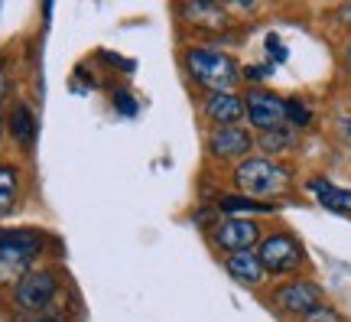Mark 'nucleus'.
Returning a JSON list of instances; mask_svg holds the SVG:
<instances>
[{"mask_svg":"<svg viewBox=\"0 0 351 322\" xmlns=\"http://www.w3.org/2000/svg\"><path fill=\"white\" fill-rule=\"evenodd\" d=\"M186 69H189V75H192L202 88H208L212 95H231L241 78V69L231 56L215 52V49H202V46L186 52Z\"/></svg>","mask_w":351,"mask_h":322,"instance_id":"obj_1","label":"nucleus"},{"mask_svg":"<svg viewBox=\"0 0 351 322\" xmlns=\"http://www.w3.org/2000/svg\"><path fill=\"white\" fill-rule=\"evenodd\" d=\"M289 173L280 170L276 163L270 160H244L234 173V183H238L241 192H247V198H263V196H276L287 189Z\"/></svg>","mask_w":351,"mask_h":322,"instance_id":"obj_2","label":"nucleus"},{"mask_svg":"<svg viewBox=\"0 0 351 322\" xmlns=\"http://www.w3.org/2000/svg\"><path fill=\"white\" fill-rule=\"evenodd\" d=\"M244 111L251 117V124L261 134L280 130L287 124V101L274 95V91H263V88H251V95L244 98Z\"/></svg>","mask_w":351,"mask_h":322,"instance_id":"obj_3","label":"nucleus"},{"mask_svg":"<svg viewBox=\"0 0 351 322\" xmlns=\"http://www.w3.org/2000/svg\"><path fill=\"white\" fill-rule=\"evenodd\" d=\"M257 257H261L267 273H293V271H300V264H302V248L296 244V238L270 235V238H263Z\"/></svg>","mask_w":351,"mask_h":322,"instance_id":"obj_4","label":"nucleus"},{"mask_svg":"<svg viewBox=\"0 0 351 322\" xmlns=\"http://www.w3.org/2000/svg\"><path fill=\"white\" fill-rule=\"evenodd\" d=\"M212 241L215 248L228 251V254H241V251H251L261 241V228L247 218H225L212 228Z\"/></svg>","mask_w":351,"mask_h":322,"instance_id":"obj_5","label":"nucleus"},{"mask_svg":"<svg viewBox=\"0 0 351 322\" xmlns=\"http://www.w3.org/2000/svg\"><path fill=\"white\" fill-rule=\"evenodd\" d=\"M274 303L289 316H306V312H313L322 303V290L313 280H293V284L276 290Z\"/></svg>","mask_w":351,"mask_h":322,"instance_id":"obj_6","label":"nucleus"},{"mask_svg":"<svg viewBox=\"0 0 351 322\" xmlns=\"http://www.w3.org/2000/svg\"><path fill=\"white\" fill-rule=\"evenodd\" d=\"M251 134L244 127H215L208 137V150L218 160H238L244 153H251Z\"/></svg>","mask_w":351,"mask_h":322,"instance_id":"obj_7","label":"nucleus"},{"mask_svg":"<svg viewBox=\"0 0 351 322\" xmlns=\"http://www.w3.org/2000/svg\"><path fill=\"white\" fill-rule=\"evenodd\" d=\"M52 293H56V277L52 273H26L16 284V303L29 312L43 310L52 299Z\"/></svg>","mask_w":351,"mask_h":322,"instance_id":"obj_8","label":"nucleus"},{"mask_svg":"<svg viewBox=\"0 0 351 322\" xmlns=\"http://www.w3.org/2000/svg\"><path fill=\"white\" fill-rule=\"evenodd\" d=\"M205 114L212 117L215 124H221V127H234L244 117V98L241 95H208V101H205Z\"/></svg>","mask_w":351,"mask_h":322,"instance_id":"obj_9","label":"nucleus"},{"mask_svg":"<svg viewBox=\"0 0 351 322\" xmlns=\"http://www.w3.org/2000/svg\"><path fill=\"white\" fill-rule=\"evenodd\" d=\"M33 251H20V248H0V286L20 284L33 264Z\"/></svg>","mask_w":351,"mask_h":322,"instance_id":"obj_10","label":"nucleus"},{"mask_svg":"<svg viewBox=\"0 0 351 322\" xmlns=\"http://www.w3.org/2000/svg\"><path fill=\"white\" fill-rule=\"evenodd\" d=\"M228 273L234 277V280H241V284L247 286H257L263 280V264L261 257L254 254V251H241V254H231V257L225 260Z\"/></svg>","mask_w":351,"mask_h":322,"instance_id":"obj_11","label":"nucleus"},{"mask_svg":"<svg viewBox=\"0 0 351 322\" xmlns=\"http://www.w3.org/2000/svg\"><path fill=\"white\" fill-rule=\"evenodd\" d=\"M309 192H313V196L319 198V205H326L328 211H345V215H351V192L348 189L332 186L328 179H313V183H309Z\"/></svg>","mask_w":351,"mask_h":322,"instance_id":"obj_12","label":"nucleus"},{"mask_svg":"<svg viewBox=\"0 0 351 322\" xmlns=\"http://www.w3.org/2000/svg\"><path fill=\"white\" fill-rule=\"evenodd\" d=\"M182 13L195 26H205V30H225L228 26V13L221 3H186Z\"/></svg>","mask_w":351,"mask_h":322,"instance_id":"obj_13","label":"nucleus"},{"mask_svg":"<svg viewBox=\"0 0 351 322\" xmlns=\"http://www.w3.org/2000/svg\"><path fill=\"white\" fill-rule=\"evenodd\" d=\"M218 209L225 211L228 218H241L244 211L270 215V211H276V205H270V202H257V198H247V196H225L221 202H218Z\"/></svg>","mask_w":351,"mask_h":322,"instance_id":"obj_14","label":"nucleus"},{"mask_svg":"<svg viewBox=\"0 0 351 322\" xmlns=\"http://www.w3.org/2000/svg\"><path fill=\"white\" fill-rule=\"evenodd\" d=\"M0 248H20V251H33L39 254L43 248V235L33 228H3L0 231Z\"/></svg>","mask_w":351,"mask_h":322,"instance_id":"obj_15","label":"nucleus"},{"mask_svg":"<svg viewBox=\"0 0 351 322\" xmlns=\"http://www.w3.org/2000/svg\"><path fill=\"white\" fill-rule=\"evenodd\" d=\"M10 130L13 137L23 143V147H29L33 140H36V121H33V114H29V108H23V104H16L10 114Z\"/></svg>","mask_w":351,"mask_h":322,"instance_id":"obj_16","label":"nucleus"},{"mask_svg":"<svg viewBox=\"0 0 351 322\" xmlns=\"http://www.w3.org/2000/svg\"><path fill=\"white\" fill-rule=\"evenodd\" d=\"M13 198H16V170L0 166V215L13 209Z\"/></svg>","mask_w":351,"mask_h":322,"instance_id":"obj_17","label":"nucleus"},{"mask_svg":"<svg viewBox=\"0 0 351 322\" xmlns=\"http://www.w3.org/2000/svg\"><path fill=\"white\" fill-rule=\"evenodd\" d=\"M261 147L267 153H280V150H289L293 147V134H289L287 127H280V130H270V134H261Z\"/></svg>","mask_w":351,"mask_h":322,"instance_id":"obj_18","label":"nucleus"},{"mask_svg":"<svg viewBox=\"0 0 351 322\" xmlns=\"http://www.w3.org/2000/svg\"><path fill=\"white\" fill-rule=\"evenodd\" d=\"M287 121L293 127H306L309 121H313V111H309V108H306L300 98H289L287 101Z\"/></svg>","mask_w":351,"mask_h":322,"instance_id":"obj_19","label":"nucleus"},{"mask_svg":"<svg viewBox=\"0 0 351 322\" xmlns=\"http://www.w3.org/2000/svg\"><path fill=\"white\" fill-rule=\"evenodd\" d=\"M302 322H345V319H341L332 306H322V303H319L313 312H306V316H302Z\"/></svg>","mask_w":351,"mask_h":322,"instance_id":"obj_20","label":"nucleus"},{"mask_svg":"<svg viewBox=\"0 0 351 322\" xmlns=\"http://www.w3.org/2000/svg\"><path fill=\"white\" fill-rule=\"evenodd\" d=\"M267 52H270V59H274V62H287V59H289L287 46L280 43V36H276V33H270V36H267Z\"/></svg>","mask_w":351,"mask_h":322,"instance_id":"obj_21","label":"nucleus"},{"mask_svg":"<svg viewBox=\"0 0 351 322\" xmlns=\"http://www.w3.org/2000/svg\"><path fill=\"white\" fill-rule=\"evenodd\" d=\"M267 75H270V65H247L241 78H247V82H254V85H257V82H263Z\"/></svg>","mask_w":351,"mask_h":322,"instance_id":"obj_22","label":"nucleus"},{"mask_svg":"<svg viewBox=\"0 0 351 322\" xmlns=\"http://www.w3.org/2000/svg\"><path fill=\"white\" fill-rule=\"evenodd\" d=\"M117 111L127 114V117H134V114H137V104H134L130 95H117Z\"/></svg>","mask_w":351,"mask_h":322,"instance_id":"obj_23","label":"nucleus"},{"mask_svg":"<svg viewBox=\"0 0 351 322\" xmlns=\"http://www.w3.org/2000/svg\"><path fill=\"white\" fill-rule=\"evenodd\" d=\"M101 59L111 65H121V69H134V62H127V59H117V56H111V52H101Z\"/></svg>","mask_w":351,"mask_h":322,"instance_id":"obj_24","label":"nucleus"},{"mask_svg":"<svg viewBox=\"0 0 351 322\" xmlns=\"http://www.w3.org/2000/svg\"><path fill=\"white\" fill-rule=\"evenodd\" d=\"M341 137H345V140H351V117H345V121H341Z\"/></svg>","mask_w":351,"mask_h":322,"instance_id":"obj_25","label":"nucleus"},{"mask_svg":"<svg viewBox=\"0 0 351 322\" xmlns=\"http://www.w3.org/2000/svg\"><path fill=\"white\" fill-rule=\"evenodd\" d=\"M341 20H345V23H351V3H348V7H341Z\"/></svg>","mask_w":351,"mask_h":322,"instance_id":"obj_26","label":"nucleus"},{"mask_svg":"<svg viewBox=\"0 0 351 322\" xmlns=\"http://www.w3.org/2000/svg\"><path fill=\"white\" fill-rule=\"evenodd\" d=\"M0 95H3V75H0Z\"/></svg>","mask_w":351,"mask_h":322,"instance_id":"obj_27","label":"nucleus"},{"mask_svg":"<svg viewBox=\"0 0 351 322\" xmlns=\"http://www.w3.org/2000/svg\"><path fill=\"white\" fill-rule=\"evenodd\" d=\"M39 322H59V319H39Z\"/></svg>","mask_w":351,"mask_h":322,"instance_id":"obj_28","label":"nucleus"},{"mask_svg":"<svg viewBox=\"0 0 351 322\" xmlns=\"http://www.w3.org/2000/svg\"><path fill=\"white\" fill-rule=\"evenodd\" d=\"M0 134H3V121H0Z\"/></svg>","mask_w":351,"mask_h":322,"instance_id":"obj_29","label":"nucleus"},{"mask_svg":"<svg viewBox=\"0 0 351 322\" xmlns=\"http://www.w3.org/2000/svg\"><path fill=\"white\" fill-rule=\"evenodd\" d=\"M348 59H351V46H348Z\"/></svg>","mask_w":351,"mask_h":322,"instance_id":"obj_30","label":"nucleus"}]
</instances>
